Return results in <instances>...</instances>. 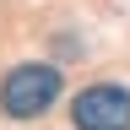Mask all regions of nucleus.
Here are the masks:
<instances>
[{"label":"nucleus","mask_w":130,"mask_h":130,"mask_svg":"<svg viewBox=\"0 0 130 130\" xmlns=\"http://www.w3.org/2000/svg\"><path fill=\"white\" fill-rule=\"evenodd\" d=\"M54 98H60V71L54 65H16V71L0 81V108H6V119H16V125H32Z\"/></svg>","instance_id":"nucleus-1"},{"label":"nucleus","mask_w":130,"mask_h":130,"mask_svg":"<svg viewBox=\"0 0 130 130\" xmlns=\"http://www.w3.org/2000/svg\"><path fill=\"white\" fill-rule=\"evenodd\" d=\"M71 130H130V92L114 87V81L76 92L71 98Z\"/></svg>","instance_id":"nucleus-2"}]
</instances>
